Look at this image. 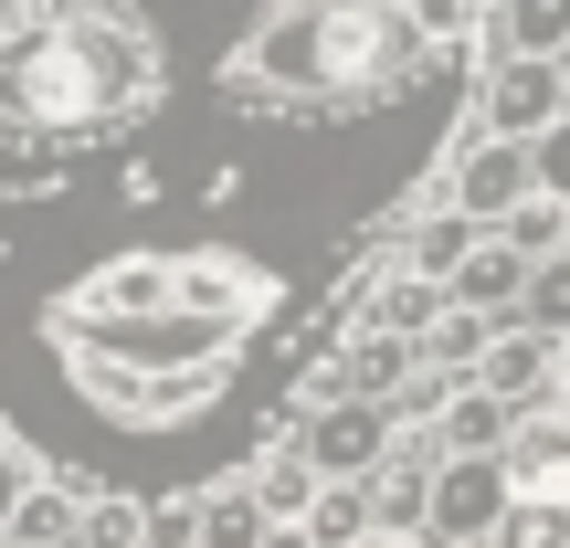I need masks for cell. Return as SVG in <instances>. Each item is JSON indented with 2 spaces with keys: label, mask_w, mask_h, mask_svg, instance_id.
<instances>
[{
  "label": "cell",
  "mask_w": 570,
  "mask_h": 548,
  "mask_svg": "<svg viewBox=\"0 0 570 548\" xmlns=\"http://www.w3.org/2000/svg\"><path fill=\"white\" fill-rule=\"evenodd\" d=\"M159 106V42L117 0H21L0 11V117L42 127L63 148H96L106 127H138Z\"/></svg>",
  "instance_id": "1"
},
{
  "label": "cell",
  "mask_w": 570,
  "mask_h": 548,
  "mask_svg": "<svg viewBox=\"0 0 570 548\" xmlns=\"http://www.w3.org/2000/svg\"><path fill=\"white\" fill-rule=\"evenodd\" d=\"M454 11L465 0H275L244 63L275 96V117H348L423 74Z\"/></svg>",
  "instance_id": "2"
},
{
  "label": "cell",
  "mask_w": 570,
  "mask_h": 548,
  "mask_svg": "<svg viewBox=\"0 0 570 548\" xmlns=\"http://www.w3.org/2000/svg\"><path fill=\"white\" fill-rule=\"evenodd\" d=\"M560 106H570L560 53H487L475 63V127H497V138H539Z\"/></svg>",
  "instance_id": "3"
},
{
  "label": "cell",
  "mask_w": 570,
  "mask_h": 548,
  "mask_svg": "<svg viewBox=\"0 0 570 548\" xmlns=\"http://www.w3.org/2000/svg\"><path fill=\"white\" fill-rule=\"evenodd\" d=\"M391 432H402V422H391V411L370 401V390H338V401H306L296 454H306L317 475H370V465L391 454Z\"/></svg>",
  "instance_id": "4"
},
{
  "label": "cell",
  "mask_w": 570,
  "mask_h": 548,
  "mask_svg": "<svg viewBox=\"0 0 570 548\" xmlns=\"http://www.w3.org/2000/svg\"><path fill=\"white\" fill-rule=\"evenodd\" d=\"M550 369H560V338H550V327H529V317H497L465 380H487V390H497L508 411H529V401H550V390H560Z\"/></svg>",
  "instance_id": "5"
},
{
  "label": "cell",
  "mask_w": 570,
  "mask_h": 548,
  "mask_svg": "<svg viewBox=\"0 0 570 548\" xmlns=\"http://www.w3.org/2000/svg\"><path fill=\"white\" fill-rule=\"evenodd\" d=\"M497 465H508L518 496H570V401H560V390H550V401H529V411L508 422Z\"/></svg>",
  "instance_id": "6"
},
{
  "label": "cell",
  "mask_w": 570,
  "mask_h": 548,
  "mask_svg": "<svg viewBox=\"0 0 570 548\" xmlns=\"http://www.w3.org/2000/svg\"><path fill=\"white\" fill-rule=\"evenodd\" d=\"M518 285H529V253H518L508 232L487 222V232L465 243V265L444 275V296H454V306H475V317H508V306H518Z\"/></svg>",
  "instance_id": "7"
},
{
  "label": "cell",
  "mask_w": 570,
  "mask_h": 548,
  "mask_svg": "<svg viewBox=\"0 0 570 548\" xmlns=\"http://www.w3.org/2000/svg\"><path fill=\"white\" fill-rule=\"evenodd\" d=\"M508 422H518V411L497 401L487 380H454L444 401H433V422H423V444H433V454H497V444H508Z\"/></svg>",
  "instance_id": "8"
},
{
  "label": "cell",
  "mask_w": 570,
  "mask_h": 548,
  "mask_svg": "<svg viewBox=\"0 0 570 548\" xmlns=\"http://www.w3.org/2000/svg\"><path fill=\"white\" fill-rule=\"evenodd\" d=\"M75 486L85 475H32V486L11 496V548H75Z\"/></svg>",
  "instance_id": "9"
},
{
  "label": "cell",
  "mask_w": 570,
  "mask_h": 548,
  "mask_svg": "<svg viewBox=\"0 0 570 548\" xmlns=\"http://www.w3.org/2000/svg\"><path fill=\"white\" fill-rule=\"evenodd\" d=\"M433 317H444V285H433V275H391V285H370V296H360V327H391V338H412V348H423V327Z\"/></svg>",
  "instance_id": "10"
},
{
  "label": "cell",
  "mask_w": 570,
  "mask_h": 548,
  "mask_svg": "<svg viewBox=\"0 0 570 548\" xmlns=\"http://www.w3.org/2000/svg\"><path fill=\"white\" fill-rule=\"evenodd\" d=\"M570 0H487V53H560Z\"/></svg>",
  "instance_id": "11"
},
{
  "label": "cell",
  "mask_w": 570,
  "mask_h": 548,
  "mask_svg": "<svg viewBox=\"0 0 570 548\" xmlns=\"http://www.w3.org/2000/svg\"><path fill=\"white\" fill-rule=\"evenodd\" d=\"M296 528L317 548H370V486H360V475H317V496H306Z\"/></svg>",
  "instance_id": "12"
},
{
  "label": "cell",
  "mask_w": 570,
  "mask_h": 548,
  "mask_svg": "<svg viewBox=\"0 0 570 548\" xmlns=\"http://www.w3.org/2000/svg\"><path fill=\"white\" fill-rule=\"evenodd\" d=\"M63 169H75V148H63V138H42V127L0 117V190H53Z\"/></svg>",
  "instance_id": "13"
},
{
  "label": "cell",
  "mask_w": 570,
  "mask_h": 548,
  "mask_svg": "<svg viewBox=\"0 0 570 548\" xmlns=\"http://www.w3.org/2000/svg\"><path fill=\"white\" fill-rule=\"evenodd\" d=\"M475 548H570V496H508Z\"/></svg>",
  "instance_id": "14"
},
{
  "label": "cell",
  "mask_w": 570,
  "mask_h": 548,
  "mask_svg": "<svg viewBox=\"0 0 570 548\" xmlns=\"http://www.w3.org/2000/svg\"><path fill=\"white\" fill-rule=\"evenodd\" d=\"M75 548H138V486H75Z\"/></svg>",
  "instance_id": "15"
},
{
  "label": "cell",
  "mask_w": 570,
  "mask_h": 548,
  "mask_svg": "<svg viewBox=\"0 0 570 548\" xmlns=\"http://www.w3.org/2000/svg\"><path fill=\"white\" fill-rule=\"evenodd\" d=\"M244 486H254V507H265V517H306V496H317V465H306L296 444H265V465H254Z\"/></svg>",
  "instance_id": "16"
},
{
  "label": "cell",
  "mask_w": 570,
  "mask_h": 548,
  "mask_svg": "<svg viewBox=\"0 0 570 548\" xmlns=\"http://www.w3.org/2000/svg\"><path fill=\"white\" fill-rule=\"evenodd\" d=\"M265 538V507H254V486L233 475V486H212L202 496V548H254Z\"/></svg>",
  "instance_id": "17"
},
{
  "label": "cell",
  "mask_w": 570,
  "mask_h": 548,
  "mask_svg": "<svg viewBox=\"0 0 570 548\" xmlns=\"http://www.w3.org/2000/svg\"><path fill=\"white\" fill-rule=\"evenodd\" d=\"M508 317H529V327H550V338H560V327H570V253H539Z\"/></svg>",
  "instance_id": "18"
},
{
  "label": "cell",
  "mask_w": 570,
  "mask_h": 548,
  "mask_svg": "<svg viewBox=\"0 0 570 548\" xmlns=\"http://www.w3.org/2000/svg\"><path fill=\"white\" fill-rule=\"evenodd\" d=\"M138 548H202V486L190 496H138Z\"/></svg>",
  "instance_id": "19"
},
{
  "label": "cell",
  "mask_w": 570,
  "mask_h": 548,
  "mask_svg": "<svg viewBox=\"0 0 570 548\" xmlns=\"http://www.w3.org/2000/svg\"><path fill=\"white\" fill-rule=\"evenodd\" d=\"M529 190H550V201H570V106H560V117H550V127L529 138Z\"/></svg>",
  "instance_id": "20"
},
{
  "label": "cell",
  "mask_w": 570,
  "mask_h": 548,
  "mask_svg": "<svg viewBox=\"0 0 570 548\" xmlns=\"http://www.w3.org/2000/svg\"><path fill=\"white\" fill-rule=\"evenodd\" d=\"M497 232H508V243H518V253L539 265V253H560V201H550V190H529V201H518V211H508Z\"/></svg>",
  "instance_id": "21"
},
{
  "label": "cell",
  "mask_w": 570,
  "mask_h": 548,
  "mask_svg": "<svg viewBox=\"0 0 570 548\" xmlns=\"http://www.w3.org/2000/svg\"><path fill=\"white\" fill-rule=\"evenodd\" d=\"M21 486H32V454L0 444V528H11V496H21Z\"/></svg>",
  "instance_id": "22"
},
{
  "label": "cell",
  "mask_w": 570,
  "mask_h": 548,
  "mask_svg": "<svg viewBox=\"0 0 570 548\" xmlns=\"http://www.w3.org/2000/svg\"><path fill=\"white\" fill-rule=\"evenodd\" d=\"M254 548H317V538H306L296 517H265V538H254Z\"/></svg>",
  "instance_id": "23"
},
{
  "label": "cell",
  "mask_w": 570,
  "mask_h": 548,
  "mask_svg": "<svg viewBox=\"0 0 570 548\" xmlns=\"http://www.w3.org/2000/svg\"><path fill=\"white\" fill-rule=\"evenodd\" d=\"M550 380H560V401H570V327H560V369H550Z\"/></svg>",
  "instance_id": "24"
},
{
  "label": "cell",
  "mask_w": 570,
  "mask_h": 548,
  "mask_svg": "<svg viewBox=\"0 0 570 548\" xmlns=\"http://www.w3.org/2000/svg\"><path fill=\"white\" fill-rule=\"evenodd\" d=\"M560 96H570V42H560Z\"/></svg>",
  "instance_id": "25"
},
{
  "label": "cell",
  "mask_w": 570,
  "mask_h": 548,
  "mask_svg": "<svg viewBox=\"0 0 570 548\" xmlns=\"http://www.w3.org/2000/svg\"><path fill=\"white\" fill-rule=\"evenodd\" d=\"M560 253H570V201H560Z\"/></svg>",
  "instance_id": "26"
},
{
  "label": "cell",
  "mask_w": 570,
  "mask_h": 548,
  "mask_svg": "<svg viewBox=\"0 0 570 548\" xmlns=\"http://www.w3.org/2000/svg\"><path fill=\"white\" fill-rule=\"evenodd\" d=\"M0 548H11V538H0Z\"/></svg>",
  "instance_id": "27"
}]
</instances>
